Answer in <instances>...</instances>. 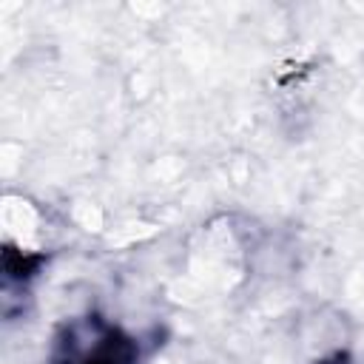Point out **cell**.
Here are the masks:
<instances>
[{"label":"cell","mask_w":364,"mask_h":364,"mask_svg":"<svg viewBox=\"0 0 364 364\" xmlns=\"http://www.w3.org/2000/svg\"><path fill=\"white\" fill-rule=\"evenodd\" d=\"M77 364H136V347L117 330H102L94 336L91 347L77 350Z\"/></svg>","instance_id":"1"}]
</instances>
